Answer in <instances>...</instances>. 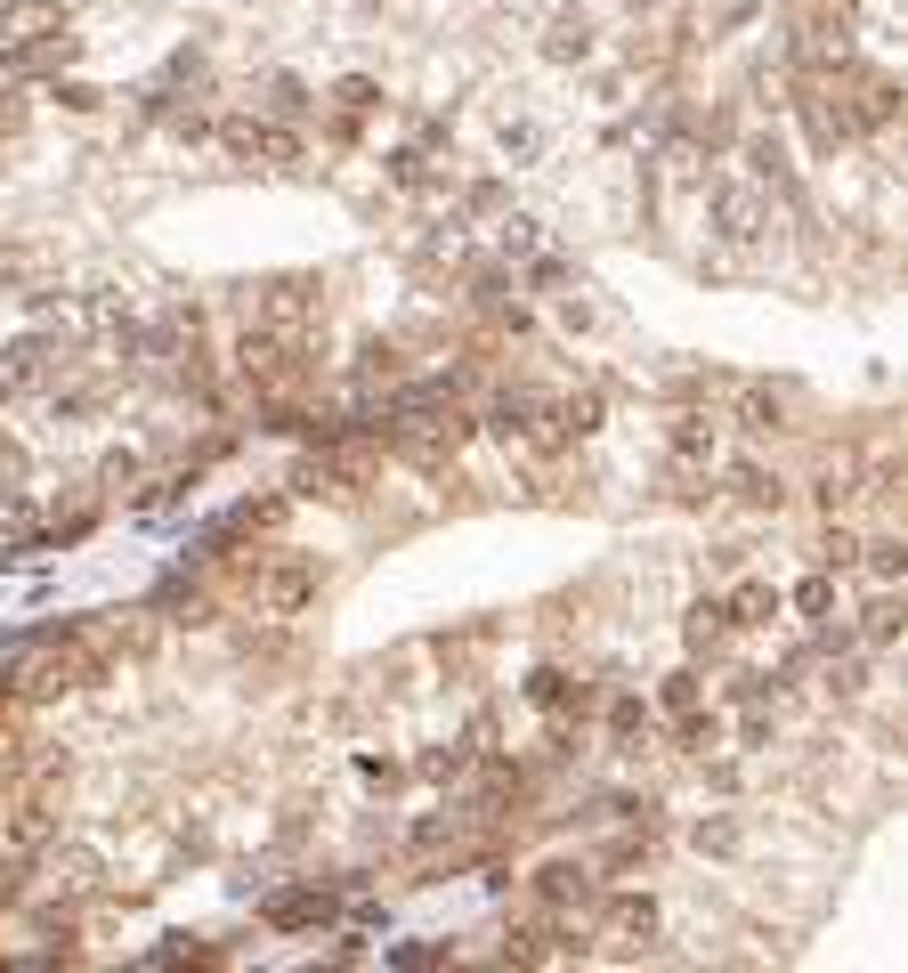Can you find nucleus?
<instances>
[{"instance_id": "obj_1", "label": "nucleus", "mask_w": 908, "mask_h": 973, "mask_svg": "<svg viewBox=\"0 0 908 973\" xmlns=\"http://www.w3.org/2000/svg\"><path fill=\"white\" fill-rule=\"evenodd\" d=\"M212 585H219L227 609L284 625V616H300L308 600H317V568H308L293 544H236V552L212 561Z\"/></svg>"}]
</instances>
